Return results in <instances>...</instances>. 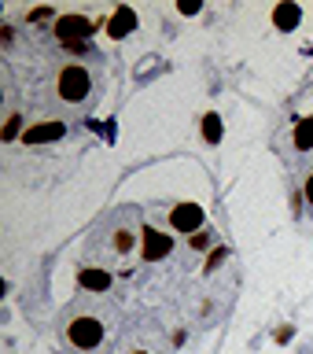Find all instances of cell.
Wrapping results in <instances>:
<instances>
[{
    "label": "cell",
    "instance_id": "cell-1",
    "mask_svg": "<svg viewBox=\"0 0 313 354\" xmlns=\"http://www.w3.org/2000/svg\"><path fill=\"white\" fill-rule=\"evenodd\" d=\"M281 155L287 162L292 181L298 185V199H303L306 214L313 218V85H306L303 96L295 100L287 133L281 140Z\"/></svg>",
    "mask_w": 313,
    "mask_h": 354
}]
</instances>
